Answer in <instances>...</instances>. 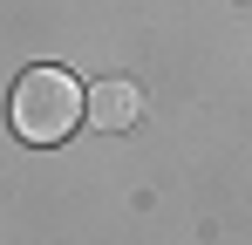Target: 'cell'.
Instances as JSON below:
<instances>
[{
	"mask_svg": "<svg viewBox=\"0 0 252 245\" xmlns=\"http://www.w3.org/2000/svg\"><path fill=\"white\" fill-rule=\"evenodd\" d=\"M82 116L95 129H129L143 116V89L136 82H95V89H82Z\"/></svg>",
	"mask_w": 252,
	"mask_h": 245,
	"instance_id": "7a4b0ae2",
	"label": "cell"
},
{
	"mask_svg": "<svg viewBox=\"0 0 252 245\" xmlns=\"http://www.w3.org/2000/svg\"><path fill=\"white\" fill-rule=\"evenodd\" d=\"M7 116H14L21 143H62L82 122V82L68 68H28L7 95Z\"/></svg>",
	"mask_w": 252,
	"mask_h": 245,
	"instance_id": "6da1fadb",
	"label": "cell"
}]
</instances>
